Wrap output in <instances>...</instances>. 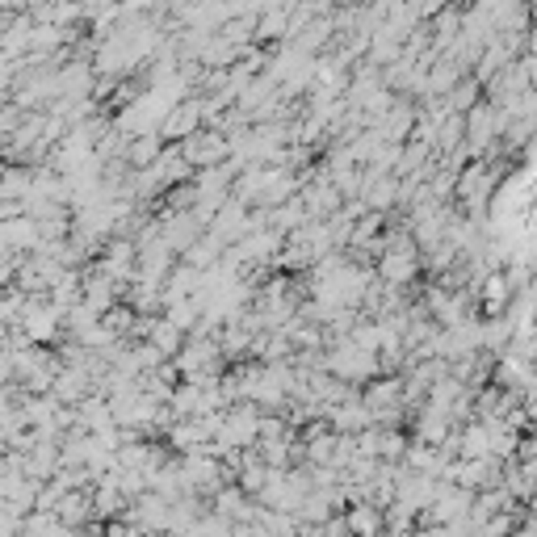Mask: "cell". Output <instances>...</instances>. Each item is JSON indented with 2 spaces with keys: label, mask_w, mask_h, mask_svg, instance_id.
Listing matches in <instances>:
<instances>
[{
  "label": "cell",
  "mask_w": 537,
  "mask_h": 537,
  "mask_svg": "<svg viewBox=\"0 0 537 537\" xmlns=\"http://www.w3.org/2000/svg\"><path fill=\"white\" fill-rule=\"evenodd\" d=\"M382 269H386L391 281H407V277H412V260H407V256H386Z\"/></svg>",
  "instance_id": "1"
}]
</instances>
